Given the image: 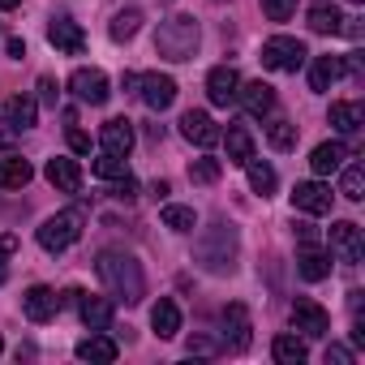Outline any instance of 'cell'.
I'll list each match as a JSON object with an SVG mask.
<instances>
[{
  "label": "cell",
  "instance_id": "obj_10",
  "mask_svg": "<svg viewBox=\"0 0 365 365\" xmlns=\"http://www.w3.org/2000/svg\"><path fill=\"white\" fill-rule=\"evenodd\" d=\"M48 43H52L56 52H65V56H82V52H86V35H82V26L69 22V18H52V22H48Z\"/></svg>",
  "mask_w": 365,
  "mask_h": 365
},
{
  "label": "cell",
  "instance_id": "obj_32",
  "mask_svg": "<svg viewBox=\"0 0 365 365\" xmlns=\"http://www.w3.org/2000/svg\"><path fill=\"white\" fill-rule=\"evenodd\" d=\"M339 194H344L348 202H361V198H365V168H361V163H348V168H344Z\"/></svg>",
  "mask_w": 365,
  "mask_h": 365
},
{
  "label": "cell",
  "instance_id": "obj_39",
  "mask_svg": "<svg viewBox=\"0 0 365 365\" xmlns=\"http://www.w3.org/2000/svg\"><path fill=\"white\" fill-rule=\"evenodd\" d=\"M14 254H18V237H9V232H5V237H0V284L9 279V267H5V258H14Z\"/></svg>",
  "mask_w": 365,
  "mask_h": 365
},
{
  "label": "cell",
  "instance_id": "obj_46",
  "mask_svg": "<svg viewBox=\"0 0 365 365\" xmlns=\"http://www.w3.org/2000/svg\"><path fill=\"white\" fill-rule=\"evenodd\" d=\"M9 56H18V61H22V56H26V43H22V39H9Z\"/></svg>",
  "mask_w": 365,
  "mask_h": 365
},
{
  "label": "cell",
  "instance_id": "obj_22",
  "mask_svg": "<svg viewBox=\"0 0 365 365\" xmlns=\"http://www.w3.org/2000/svg\"><path fill=\"white\" fill-rule=\"evenodd\" d=\"M35 116H39V103H35L31 95H14V99L5 103V125H9L14 133L31 129V125H35Z\"/></svg>",
  "mask_w": 365,
  "mask_h": 365
},
{
  "label": "cell",
  "instance_id": "obj_5",
  "mask_svg": "<svg viewBox=\"0 0 365 365\" xmlns=\"http://www.w3.org/2000/svg\"><path fill=\"white\" fill-rule=\"evenodd\" d=\"M305 56H309L305 43L292 39V35H275V39L262 43V65L275 69V73H297V69L305 65Z\"/></svg>",
  "mask_w": 365,
  "mask_h": 365
},
{
  "label": "cell",
  "instance_id": "obj_30",
  "mask_svg": "<svg viewBox=\"0 0 365 365\" xmlns=\"http://www.w3.org/2000/svg\"><path fill=\"white\" fill-rule=\"evenodd\" d=\"M245 172H250V190H254V194H262V198H271V194H275L279 176H275V168H271V163L250 159V163H245Z\"/></svg>",
  "mask_w": 365,
  "mask_h": 365
},
{
  "label": "cell",
  "instance_id": "obj_23",
  "mask_svg": "<svg viewBox=\"0 0 365 365\" xmlns=\"http://www.w3.org/2000/svg\"><path fill=\"white\" fill-rule=\"evenodd\" d=\"M150 327H155L159 339H172V335L180 331V309H176L172 297H159V301H155V309H150Z\"/></svg>",
  "mask_w": 365,
  "mask_h": 365
},
{
  "label": "cell",
  "instance_id": "obj_42",
  "mask_svg": "<svg viewBox=\"0 0 365 365\" xmlns=\"http://www.w3.org/2000/svg\"><path fill=\"white\" fill-rule=\"evenodd\" d=\"M112 198H120V202H129V198H138V180H133V176H120V185L112 190Z\"/></svg>",
  "mask_w": 365,
  "mask_h": 365
},
{
  "label": "cell",
  "instance_id": "obj_7",
  "mask_svg": "<svg viewBox=\"0 0 365 365\" xmlns=\"http://www.w3.org/2000/svg\"><path fill=\"white\" fill-rule=\"evenodd\" d=\"M292 327H297L301 335H309V339H322V335L331 331V314H327L318 301L297 297V301H292Z\"/></svg>",
  "mask_w": 365,
  "mask_h": 365
},
{
  "label": "cell",
  "instance_id": "obj_34",
  "mask_svg": "<svg viewBox=\"0 0 365 365\" xmlns=\"http://www.w3.org/2000/svg\"><path fill=\"white\" fill-rule=\"evenodd\" d=\"M138 26H142V14H138V9H120V14L112 18L108 35H112L116 43H125V39H133V35H138Z\"/></svg>",
  "mask_w": 365,
  "mask_h": 365
},
{
  "label": "cell",
  "instance_id": "obj_27",
  "mask_svg": "<svg viewBox=\"0 0 365 365\" xmlns=\"http://www.w3.org/2000/svg\"><path fill=\"white\" fill-rule=\"evenodd\" d=\"M224 142H228V159H232V163L245 168V163L254 159V138H250L245 125H228V138H224Z\"/></svg>",
  "mask_w": 365,
  "mask_h": 365
},
{
  "label": "cell",
  "instance_id": "obj_48",
  "mask_svg": "<svg viewBox=\"0 0 365 365\" xmlns=\"http://www.w3.org/2000/svg\"><path fill=\"white\" fill-rule=\"evenodd\" d=\"M352 5H361V0H352Z\"/></svg>",
  "mask_w": 365,
  "mask_h": 365
},
{
  "label": "cell",
  "instance_id": "obj_4",
  "mask_svg": "<svg viewBox=\"0 0 365 365\" xmlns=\"http://www.w3.org/2000/svg\"><path fill=\"white\" fill-rule=\"evenodd\" d=\"M78 237H82V211H56V215L43 220V228L35 232V241H39L48 254H65Z\"/></svg>",
  "mask_w": 365,
  "mask_h": 365
},
{
  "label": "cell",
  "instance_id": "obj_12",
  "mask_svg": "<svg viewBox=\"0 0 365 365\" xmlns=\"http://www.w3.org/2000/svg\"><path fill=\"white\" fill-rule=\"evenodd\" d=\"M99 146H103L108 155L129 159V150H133V120H125V116L103 120V129H99Z\"/></svg>",
  "mask_w": 365,
  "mask_h": 365
},
{
  "label": "cell",
  "instance_id": "obj_37",
  "mask_svg": "<svg viewBox=\"0 0 365 365\" xmlns=\"http://www.w3.org/2000/svg\"><path fill=\"white\" fill-rule=\"evenodd\" d=\"M190 180L194 185H215L220 180V159H194L190 163Z\"/></svg>",
  "mask_w": 365,
  "mask_h": 365
},
{
  "label": "cell",
  "instance_id": "obj_13",
  "mask_svg": "<svg viewBox=\"0 0 365 365\" xmlns=\"http://www.w3.org/2000/svg\"><path fill=\"white\" fill-rule=\"evenodd\" d=\"M292 207L305 211V215H327L331 211V185H322V180H301L292 190Z\"/></svg>",
  "mask_w": 365,
  "mask_h": 365
},
{
  "label": "cell",
  "instance_id": "obj_31",
  "mask_svg": "<svg viewBox=\"0 0 365 365\" xmlns=\"http://www.w3.org/2000/svg\"><path fill=\"white\" fill-rule=\"evenodd\" d=\"M305 18H309V31L314 35H339V22H344V14L335 5H314Z\"/></svg>",
  "mask_w": 365,
  "mask_h": 365
},
{
  "label": "cell",
  "instance_id": "obj_40",
  "mask_svg": "<svg viewBox=\"0 0 365 365\" xmlns=\"http://www.w3.org/2000/svg\"><path fill=\"white\" fill-rule=\"evenodd\" d=\"M65 138H69V150H78V155H86V150H91V133H86V129L69 125V133H65Z\"/></svg>",
  "mask_w": 365,
  "mask_h": 365
},
{
  "label": "cell",
  "instance_id": "obj_18",
  "mask_svg": "<svg viewBox=\"0 0 365 365\" xmlns=\"http://www.w3.org/2000/svg\"><path fill=\"white\" fill-rule=\"evenodd\" d=\"M43 176L52 180L61 194H78L82 190V168H78V159H48Z\"/></svg>",
  "mask_w": 365,
  "mask_h": 365
},
{
  "label": "cell",
  "instance_id": "obj_15",
  "mask_svg": "<svg viewBox=\"0 0 365 365\" xmlns=\"http://www.w3.org/2000/svg\"><path fill=\"white\" fill-rule=\"evenodd\" d=\"M180 133H185L194 146H202V150H211L224 133H220V125L207 116V112H185V116H180Z\"/></svg>",
  "mask_w": 365,
  "mask_h": 365
},
{
  "label": "cell",
  "instance_id": "obj_33",
  "mask_svg": "<svg viewBox=\"0 0 365 365\" xmlns=\"http://www.w3.org/2000/svg\"><path fill=\"white\" fill-rule=\"evenodd\" d=\"M163 228H172V232H194V228H198L194 207H176V202H168V207H163Z\"/></svg>",
  "mask_w": 365,
  "mask_h": 365
},
{
  "label": "cell",
  "instance_id": "obj_2",
  "mask_svg": "<svg viewBox=\"0 0 365 365\" xmlns=\"http://www.w3.org/2000/svg\"><path fill=\"white\" fill-rule=\"evenodd\" d=\"M194 262L211 275H232L237 271V228L224 224V220L202 228L198 241H194Z\"/></svg>",
  "mask_w": 365,
  "mask_h": 365
},
{
  "label": "cell",
  "instance_id": "obj_41",
  "mask_svg": "<svg viewBox=\"0 0 365 365\" xmlns=\"http://www.w3.org/2000/svg\"><path fill=\"white\" fill-rule=\"evenodd\" d=\"M194 352H198V356H215V352H220V344H215V339H207V335H194V339H190V356H194Z\"/></svg>",
  "mask_w": 365,
  "mask_h": 365
},
{
  "label": "cell",
  "instance_id": "obj_24",
  "mask_svg": "<svg viewBox=\"0 0 365 365\" xmlns=\"http://www.w3.org/2000/svg\"><path fill=\"white\" fill-rule=\"evenodd\" d=\"M78 309H82V322L91 331H108L112 327V301L108 297H78Z\"/></svg>",
  "mask_w": 365,
  "mask_h": 365
},
{
  "label": "cell",
  "instance_id": "obj_49",
  "mask_svg": "<svg viewBox=\"0 0 365 365\" xmlns=\"http://www.w3.org/2000/svg\"><path fill=\"white\" fill-rule=\"evenodd\" d=\"M0 348H5V339H0Z\"/></svg>",
  "mask_w": 365,
  "mask_h": 365
},
{
  "label": "cell",
  "instance_id": "obj_8",
  "mask_svg": "<svg viewBox=\"0 0 365 365\" xmlns=\"http://www.w3.org/2000/svg\"><path fill=\"white\" fill-rule=\"evenodd\" d=\"M224 344H228L232 352H245V348L254 344V322H250V309H245L241 301H232V305L224 309Z\"/></svg>",
  "mask_w": 365,
  "mask_h": 365
},
{
  "label": "cell",
  "instance_id": "obj_20",
  "mask_svg": "<svg viewBox=\"0 0 365 365\" xmlns=\"http://www.w3.org/2000/svg\"><path fill=\"white\" fill-rule=\"evenodd\" d=\"M339 78H344V61H339V56H314V69H309V91L327 95Z\"/></svg>",
  "mask_w": 365,
  "mask_h": 365
},
{
  "label": "cell",
  "instance_id": "obj_16",
  "mask_svg": "<svg viewBox=\"0 0 365 365\" xmlns=\"http://www.w3.org/2000/svg\"><path fill=\"white\" fill-rule=\"evenodd\" d=\"M237 86H241V78H237L232 65H215V69L207 73V95H211L215 108H228V103L237 99Z\"/></svg>",
  "mask_w": 365,
  "mask_h": 365
},
{
  "label": "cell",
  "instance_id": "obj_29",
  "mask_svg": "<svg viewBox=\"0 0 365 365\" xmlns=\"http://www.w3.org/2000/svg\"><path fill=\"white\" fill-rule=\"evenodd\" d=\"M271 356H275L279 365H301V361L309 356V348H305V339H297V335H275Z\"/></svg>",
  "mask_w": 365,
  "mask_h": 365
},
{
  "label": "cell",
  "instance_id": "obj_21",
  "mask_svg": "<svg viewBox=\"0 0 365 365\" xmlns=\"http://www.w3.org/2000/svg\"><path fill=\"white\" fill-rule=\"evenodd\" d=\"M344 159H348V146L344 142H322V146H314L309 168H314V176H331V172L344 168Z\"/></svg>",
  "mask_w": 365,
  "mask_h": 365
},
{
  "label": "cell",
  "instance_id": "obj_43",
  "mask_svg": "<svg viewBox=\"0 0 365 365\" xmlns=\"http://www.w3.org/2000/svg\"><path fill=\"white\" fill-rule=\"evenodd\" d=\"M327 361H339V365H352V352H348L344 344H331V348H327Z\"/></svg>",
  "mask_w": 365,
  "mask_h": 365
},
{
  "label": "cell",
  "instance_id": "obj_11",
  "mask_svg": "<svg viewBox=\"0 0 365 365\" xmlns=\"http://www.w3.org/2000/svg\"><path fill=\"white\" fill-rule=\"evenodd\" d=\"M138 95L146 99L150 112H163V108H172V99H176V82H172L168 73H142V78H138Z\"/></svg>",
  "mask_w": 365,
  "mask_h": 365
},
{
  "label": "cell",
  "instance_id": "obj_45",
  "mask_svg": "<svg viewBox=\"0 0 365 365\" xmlns=\"http://www.w3.org/2000/svg\"><path fill=\"white\" fill-rule=\"evenodd\" d=\"M297 237H301V245H314L318 237H314V228L309 224H297Z\"/></svg>",
  "mask_w": 365,
  "mask_h": 365
},
{
  "label": "cell",
  "instance_id": "obj_36",
  "mask_svg": "<svg viewBox=\"0 0 365 365\" xmlns=\"http://www.w3.org/2000/svg\"><path fill=\"white\" fill-rule=\"evenodd\" d=\"M91 172H95L99 180H120V176H129L125 159H120V155H108V150H103V155H99V159L91 163Z\"/></svg>",
  "mask_w": 365,
  "mask_h": 365
},
{
  "label": "cell",
  "instance_id": "obj_44",
  "mask_svg": "<svg viewBox=\"0 0 365 365\" xmlns=\"http://www.w3.org/2000/svg\"><path fill=\"white\" fill-rule=\"evenodd\" d=\"M39 91H43V103H56V82L52 78H39Z\"/></svg>",
  "mask_w": 365,
  "mask_h": 365
},
{
  "label": "cell",
  "instance_id": "obj_47",
  "mask_svg": "<svg viewBox=\"0 0 365 365\" xmlns=\"http://www.w3.org/2000/svg\"><path fill=\"white\" fill-rule=\"evenodd\" d=\"M22 5V0H0V9H18Z\"/></svg>",
  "mask_w": 365,
  "mask_h": 365
},
{
  "label": "cell",
  "instance_id": "obj_17",
  "mask_svg": "<svg viewBox=\"0 0 365 365\" xmlns=\"http://www.w3.org/2000/svg\"><path fill=\"white\" fill-rule=\"evenodd\" d=\"M82 361H99V365H112L116 356H120V348H116V339L112 335H103V331H91L86 339H78V348H73Z\"/></svg>",
  "mask_w": 365,
  "mask_h": 365
},
{
  "label": "cell",
  "instance_id": "obj_38",
  "mask_svg": "<svg viewBox=\"0 0 365 365\" xmlns=\"http://www.w3.org/2000/svg\"><path fill=\"white\" fill-rule=\"evenodd\" d=\"M262 14H267L271 22H288V18L297 14V0H262Z\"/></svg>",
  "mask_w": 365,
  "mask_h": 365
},
{
  "label": "cell",
  "instance_id": "obj_25",
  "mask_svg": "<svg viewBox=\"0 0 365 365\" xmlns=\"http://www.w3.org/2000/svg\"><path fill=\"white\" fill-rule=\"evenodd\" d=\"M31 176H35V168H31L26 159H18V155L0 159V190H26Z\"/></svg>",
  "mask_w": 365,
  "mask_h": 365
},
{
  "label": "cell",
  "instance_id": "obj_1",
  "mask_svg": "<svg viewBox=\"0 0 365 365\" xmlns=\"http://www.w3.org/2000/svg\"><path fill=\"white\" fill-rule=\"evenodd\" d=\"M95 271H99V284L108 288L112 301L138 305V301L146 297V275H142V267H138L129 254H120V250H103V254L95 258Z\"/></svg>",
  "mask_w": 365,
  "mask_h": 365
},
{
  "label": "cell",
  "instance_id": "obj_14",
  "mask_svg": "<svg viewBox=\"0 0 365 365\" xmlns=\"http://www.w3.org/2000/svg\"><path fill=\"white\" fill-rule=\"evenodd\" d=\"M56 309H61V297H56L48 284L26 288V297H22V314H26L31 322H48V318H56Z\"/></svg>",
  "mask_w": 365,
  "mask_h": 365
},
{
  "label": "cell",
  "instance_id": "obj_6",
  "mask_svg": "<svg viewBox=\"0 0 365 365\" xmlns=\"http://www.w3.org/2000/svg\"><path fill=\"white\" fill-rule=\"evenodd\" d=\"M331 254L344 262V267H356L365 258V237L352 220H335L331 224Z\"/></svg>",
  "mask_w": 365,
  "mask_h": 365
},
{
  "label": "cell",
  "instance_id": "obj_9",
  "mask_svg": "<svg viewBox=\"0 0 365 365\" xmlns=\"http://www.w3.org/2000/svg\"><path fill=\"white\" fill-rule=\"evenodd\" d=\"M69 91L82 99V103H91V108H99V103H108V73L103 69H73V78H69Z\"/></svg>",
  "mask_w": 365,
  "mask_h": 365
},
{
  "label": "cell",
  "instance_id": "obj_19",
  "mask_svg": "<svg viewBox=\"0 0 365 365\" xmlns=\"http://www.w3.org/2000/svg\"><path fill=\"white\" fill-rule=\"evenodd\" d=\"M237 99L250 116H271L275 112V91L267 82H250V86H237Z\"/></svg>",
  "mask_w": 365,
  "mask_h": 365
},
{
  "label": "cell",
  "instance_id": "obj_3",
  "mask_svg": "<svg viewBox=\"0 0 365 365\" xmlns=\"http://www.w3.org/2000/svg\"><path fill=\"white\" fill-rule=\"evenodd\" d=\"M155 52L163 56V61H194V52H198V22L190 18V14H172V18H163L159 22V31H155Z\"/></svg>",
  "mask_w": 365,
  "mask_h": 365
},
{
  "label": "cell",
  "instance_id": "obj_35",
  "mask_svg": "<svg viewBox=\"0 0 365 365\" xmlns=\"http://www.w3.org/2000/svg\"><path fill=\"white\" fill-rule=\"evenodd\" d=\"M267 142H271L275 150H292V146H297V125H292V120H271V125H267Z\"/></svg>",
  "mask_w": 365,
  "mask_h": 365
},
{
  "label": "cell",
  "instance_id": "obj_26",
  "mask_svg": "<svg viewBox=\"0 0 365 365\" xmlns=\"http://www.w3.org/2000/svg\"><path fill=\"white\" fill-rule=\"evenodd\" d=\"M331 125H335L339 133H356V129L365 125V108H361L356 99H339V103H331Z\"/></svg>",
  "mask_w": 365,
  "mask_h": 365
},
{
  "label": "cell",
  "instance_id": "obj_28",
  "mask_svg": "<svg viewBox=\"0 0 365 365\" xmlns=\"http://www.w3.org/2000/svg\"><path fill=\"white\" fill-rule=\"evenodd\" d=\"M297 271H301V279L318 284V279H327V275H331V258H327V254H318L314 245H305V254L297 258Z\"/></svg>",
  "mask_w": 365,
  "mask_h": 365
}]
</instances>
